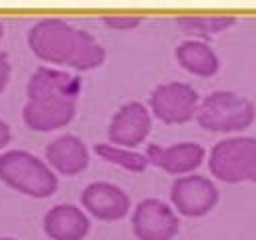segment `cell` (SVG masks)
<instances>
[{
  "label": "cell",
  "instance_id": "obj_12",
  "mask_svg": "<svg viewBox=\"0 0 256 240\" xmlns=\"http://www.w3.org/2000/svg\"><path fill=\"white\" fill-rule=\"evenodd\" d=\"M178 58L184 68L196 72V74H210L216 68V60L212 52L198 42H186L178 48Z\"/></svg>",
  "mask_w": 256,
  "mask_h": 240
},
{
  "label": "cell",
  "instance_id": "obj_11",
  "mask_svg": "<svg viewBox=\"0 0 256 240\" xmlns=\"http://www.w3.org/2000/svg\"><path fill=\"white\" fill-rule=\"evenodd\" d=\"M46 154H48L50 164L66 174L78 172L86 166V148L74 136H62V138L54 140L48 146Z\"/></svg>",
  "mask_w": 256,
  "mask_h": 240
},
{
  "label": "cell",
  "instance_id": "obj_15",
  "mask_svg": "<svg viewBox=\"0 0 256 240\" xmlns=\"http://www.w3.org/2000/svg\"><path fill=\"white\" fill-rule=\"evenodd\" d=\"M8 140H10V128L6 126V122H2V120H0V148H2V146H6V144H8Z\"/></svg>",
  "mask_w": 256,
  "mask_h": 240
},
{
  "label": "cell",
  "instance_id": "obj_17",
  "mask_svg": "<svg viewBox=\"0 0 256 240\" xmlns=\"http://www.w3.org/2000/svg\"><path fill=\"white\" fill-rule=\"evenodd\" d=\"M0 240H10V238H0Z\"/></svg>",
  "mask_w": 256,
  "mask_h": 240
},
{
  "label": "cell",
  "instance_id": "obj_5",
  "mask_svg": "<svg viewBox=\"0 0 256 240\" xmlns=\"http://www.w3.org/2000/svg\"><path fill=\"white\" fill-rule=\"evenodd\" d=\"M136 234L144 240H168L176 230V218L158 200H146L136 210Z\"/></svg>",
  "mask_w": 256,
  "mask_h": 240
},
{
  "label": "cell",
  "instance_id": "obj_9",
  "mask_svg": "<svg viewBox=\"0 0 256 240\" xmlns=\"http://www.w3.org/2000/svg\"><path fill=\"white\" fill-rule=\"evenodd\" d=\"M44 226L46 232L56 240H78L86 232L88 222L74 206H56L48 212Z\"/></svg>",
  "mask_w": 256,
  "mask_h": 240
},
{
  "label": "cell",
  "instance_id": "obj_4",
  "mask_svg": "<svg viewBox=\"0 0 256 240\" xmlns=\"http://www.w3.org/2000/svg\"><path fill=\"white\" fill-rule=\"evenodd\" d=\"M196 106V94L184 84L160 86L152 96V108L156 116L166 122H182L190 118Z\"/></svg>",
  "mask_w": 256,
  "mask_h": 240
},
{
  "label": "cell",
  "instance_id": "obj_14",
  "mask_svg": "<svg viewBox=\"0 0 256 240\" xmlns=\"http://www.w3.org/2000/svg\"><path fill=\"white\" fill-rule=\"evenodd\" d=\"M8 80H10V64L6 60V54L0 52V92L4 90V86L8 84Z\"/></svg>",
  "mask_w": 256,
  "mask_h": 240
},
{
  "label": "cell",
  "instance_id": "obj_6",
  "mask_svg": "<svg viewBox=\"0 0 256 240\" xmlns=\"http://www.w3.org/2000/svg\"><path fill=\"white\" fill-rule=\"evenodd\" d=\"M150 126V118L142 104H128L124 106L112 120L110 136L114 142L122 146H134L138 144Z\"/></svg>",
  "mask_w": 256,
  "mask_h": 240
},
{
  "label": "cell",
  "instance_id": "obj_10",
  "mask_svg": "<svg viewBox=\"0 0 256 240\" xmlns=\"http://www.w3.org/2000/svg\"><path fill=\"white\" fill-rule=\"evenodd\" d=\"M148 156L154 164L170 170V172H184L190 170L194 166H198L200 158H202V150L196 144H178L172 148H158V146H150Z\"/></svg>",
  "mask_w": 256,
  "mask_h": 240
},
{
  "label": "cell",
  "instance_id": "obj_1",
  "mask_svg": "<svg viewBox=\"0 0 256 240\" xmlns=\"http://www.w3.org/2000/svg\"><path fill=\"white\" fill-rule=\"evenodd\" d=\"M76 78L40 68L28 84V104L24 106V122L32 130H52L72 118V98L76 96Z\"/></svg>",
  "mask_w": 256,
  "mask_h": 240
},
{
  "label": "cell",
  "instance_id": "obj_16",
  "mask_svg": "<svg viewBox=\"0 0 256 240\" xmlns=\"http://www.w3.org/2000/svg\"><path fill=\"white\" fill-rule=\"evenodd\" d=\"M0 36H2V26H0Z\"/></svg>",
  "mask_w": 256,
  "mask_h": 240
},
{
  "label": "cell",
  "instance_id": "obj_3",
  "mask_svg": "<svg viewBox=\"0 0 256 240\" xmlns=\"http://www.w3.org/2000/svg\"><path fill=\"white\" fill-rule=\"evenodd\" d=\"M0 180L30 196H48L56 188L52 172L24 150H10L0 156Z\"/></svg>",
  "mask_w": 256,
  "mask_h": 240
},
{
  "label": "cell",
  "instance_id": "obj_8",
  "mask_svg": "<svg viewBox=\"0 0 256 240\" xmlns=\"http://www.w3.org/2000/svg\"><path fill=\"white\" fill-rule=\"evenodd\" d=\"M84 204L90 212H94L100 218H118L128 208V198L110 184H92L86 188L82 196Z\"/></svg>",
  "mask_w": 256,
  "mask_h": 240
},
{
  "label": "cell",
  "instance_id": "obj_13",
  "mask_svg": "<svg viewBox=\"0 0 256 240\" xmlns=\"http://www.w3.org/2000/svg\"><path fill=\"white\" fill-rule=\"evenodd\" d=\"M96 152L100 156H104L106 160L114 162V164H120L124 168H130V170H142L146 160L136 154V152H130V150H122V148H116V146H106V144H98L96 146Z\"/></svg>",
  "mask_w": 256,
  "mask_h": 240
},
{
  "label": "cell",
  "instance_id": "obj_2",
  "mask_svg": "<svg viewBox=\"0 0 256 240\" xmlns=\"http://www.w3.org/2000/svg\"><path fill=\"white\" fill-rule=\"evenodd\" d=\"M28 40L34 54L48 62L92 68L102 60V50L90 36L60 20H44L36 24Z\"/></svg>",
  "mask_w": 256,
  "mask_h": 240
},
{
  "label": "cell",
  "instance_id": "obj_7",
  "mask_svg": "<svg viewBox=\"0 0 256 240\" xmlns=\"http://www.w3.org/2000/svg\"><path fill=\"white\" fill-rule=\"evenodd\" d=\"M174 202L184 214H200L214 202V188L208 180L190 176L174 184Z\"/></svg>",
  "mask_w": 256,
  "mask_h": 240
}]
</instances>
